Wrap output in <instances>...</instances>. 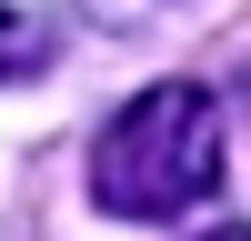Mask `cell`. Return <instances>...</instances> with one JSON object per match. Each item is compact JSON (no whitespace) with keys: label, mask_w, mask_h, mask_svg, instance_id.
Returning a JSON list of instances; mask_svg holds the SVG:
<instances>
[{"label":"cell","mask_w":251,"mask_h":241,"mask_svg":"<svg viewBox=\"0 0 251 241\" xmlns=\"http://www.w3.org/2000/svg\"><path fill=\"white\" fill-rule=\"evenodd\" d=\"M221 171H231V131L201 80H151L91 141V201L111 221H181L191 201L221 191Z\"/></svg>","instance_id":"1"},{"label":"cell","mask_w":251,"mask_h":241,"mask_svg":"<svg viewBox=\"0 0 251 241\" xmlns=\"http://www.w3.org/2000/svg\"><path fill=\"white\" fill-rule=\"evenodd\" d=\"M30 60H40V30H30L20 10H0V80H20Z\"/></svg>","instance_id":"2"}]
</instances>
